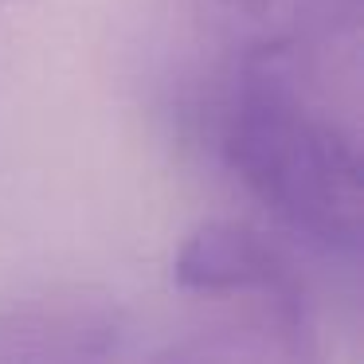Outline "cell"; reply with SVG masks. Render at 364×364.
<instances>
[{
  "mask_svg": "<svg viewBox=\"0 0 364 364\" xmlns=\"http://www.w3.org/2000/svg\"><path fill=\"white\" fill-rule=\"evenodd\" d=\"M118 317L106 301L67 294L0 314V364H106Z\"/></svg>",
  "mask_w": 364,
  "mask_h": 364,
  "instance_id": "4",
  "label": "cell"
},
{
  "mask_svg": "<svg viewBox=\"0 0 364 364\" xmlns=\"http://www.w3.org/2000/svg\"><path fill=\"white\" fill-rule=\"evenodd\" d=\"M145 364H317L309 321L255 314L251 321H223L165 345Z\"/></svg>",
  "mask_w": 364,
  "mask_h": 364,
  "instance_id": "5",
  "label": "cell"
},
{
  "mask_svg": "<svg viewBox=\"0 0 364 364\" xmlns=\"http://www.w3.org/2000/svg\"><path fill=\"white\" fill-rule=\"evenodd\" d=\"M0 4H12V0H0Z\"/></svg>",
  "mask_w": 364,
  "mask_h": 364,
  "instance_id": "6",
  "label": "cell"
},
{
  "mask_svg": "<svg viewBox=\"0 0 364 364\" xmlns=\"http://www.w3.org/2000/svg\"><path fill=\"white\" fill-rule=\"evenodd\" d=\"M220 71L255 59L321 67L360 36V0H184Z\"/></svg>",
  "mask_w": 364,
  "mask_h": 364,
  "instance_id": "2",
  "label": "cell"
},
{
  "mask_svg": "<svg viewBox=\"0 0 364 364\" xmlns=\"http://www.w3.org/2000/svg\"><path fill=\"white\" fill-rule=\"evenodd\" d=\"M173 282L208 298H243L259 314L309 321L306 278L294 255L267 231L239 220H208L173 255Z\"/></svg>",
  "mask_w": 364,
  "mask_h": 364,
  "instance_id": "3",
  "label": "cell"
},
{
  "mask_svg": "<svg viewBox=\"0 0 364 364\" xmlns=\"http://www.w3.org/2000/svg\"><path fill=\"white\" fill-rule=\"evenodd\" d=\"M321 67L255 59L220 71L215 141L239 184L278 223L329 251L364 243L356 134L321 102Z\"/></svg>",
  "mask_w": 364,
  "mask_h": 364,
  "instance_id": "1",
  "label": "cell"
}]
</instances>
